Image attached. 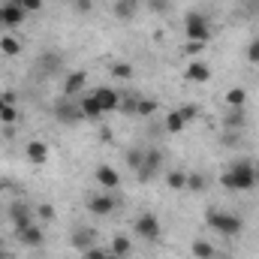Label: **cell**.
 <instances>
[{"label": "cell", "instance_id": "6", "mask_svg": "<svg viewBox=\"0 0 259 259\" xmlns=\"http://www.w3.org/2000/svg\"><path fill=\"white\" fill-rule=\"evenodd\" d=\"M24 18H27V12H24V6H21V0H6V3H0V24L3 27H18V24H24Z\"/></svg>", "mask_w": 259, "mask_h": 259}, {"label": "cell", "instance_id": "5", "mask_svg": "<svg viewBox=\"0 0 259 259\" xmlns=\"http://www.w3.org/2000/svg\"><path fill=\"white\" fill-rule=\"evenodd\" d=\"M133 226H136V235H139V238H145V241H157V238H160V220H157V214H154V211L139 214Z\"/></svg>", "mask_w": 259, "mask_h": 259}, {"label": "cell", "instance_id": "22", "mask_svg": "<svg viewBox=\"0 0 259 259\" xmlns=\"http://www.w3.org/2000/svg\"><path fill=\"white\" fill-rule=\"evenodd\" d=\"M0 52H3L6 58H18V55H21V42L6 33V36H0Z\"/></svg>", "mask_w": 259, "mask_h": 259}, {"label": "cell", "instance_id": "39", "mask_svg": "<svg viewBox=\"0 0 259 259\" xmlns=\"http://www.w3.org/2000/svg\"><path fill=\"white\" fill-rule=\"evenodd\" d=\"M0 97H3V103H6V106H15V94H12V91H3Z\"/></svg>", "mask_w": 259, "mask_h": 259}, {"label": "cell", "instance_id": "38", "mask_svg": "<svg viewBox=\"0 0 259 259\" xmlns=\"http://www.w3.org/2000/svg\"><path fill=\"white\" fill-rule=\"evenodd\" d=\"M75 9H78V12H84V15H88V12H91V9H94V0H75Z\"/></svg>", "mask_w": 259, "mask_h": 259}, {"label": "cell", "instance_id": "26", "mask_svg": "<svg viewBox=\"0 0 259 259\" xmlns=\"http://www.w3.org/2000/svg\"><path fill=\"white\" fill-rule=\"evenodd\" d=\"M166 184H169L172 190H184V187H187V172H178V169L169 172V175H166Z\"/></svg>", "mask_w": 259, "mask_h": 259}, {"label": "cell", "instance_id": "30", "mask_svg": "<svg viewBox=\"0 0 259 259\" xmlns=\"http://www.w3.org/2000/svg\"><path fill=\"white\" fill-rule=\"evenodd\" d=\"M157 100H139V109H136V115H142V118H151L154 112H157Z\"/></svg>", "mask_w": 259, "mask_h": 259}, {"label": "cell", "instance_id": "32", "mask_svg": "<svg viewBox=\"0 0 259 259\" xmlns=\"http://www.w3.org/2000/svg\"><path fill=\"white\" fill-rule=\"evenodd\" d=\"M0 121H3L6 127H12V124L18 121V109H15V106H6V109L0 112Z\"/></svg>", "mask_w": 259, "mask_h": 259}, {"label": "cell", "instance_id": "34", "mask_svg": "<svg viewBox=\"0 0 259 259\" xmlns=\"http://www.w3.org/2000/svg\"><path fill=\"white\" fill-rule=\"evenodd\" d=\"M112 75H115V78H133V66L130 64H112Z\"/></svg>", "mask_w": 259, "mask_h": 259}, {"label": "cell", "instance_id": "16", "mask_svg": "<svg viewBox=\"0 0 259 259\" xmlns=\"http://www.w3.org/2000/svg\"><path fill=\"white\" fill-rule=\"evenodd\" d=\"M187 81H193V84H205L208 78H211V69H208V64H202V61H193V64L187 66Z\"/></svg>", "mask_w": 259, "mask_h": 259}, {"label": "cell", "instance_id": "7", "mask_svg": "<svg viewBox=\"0 0 259 259\" xmlns=\"http://www.w3.org/2000/svg\"><path fill=\"white\" fill-rule=\"evenodd\" d=\"M55 118L61 124H78L81 121V109H78V100L75 97H64L55 103Z\"/></svg>", "mask_w": 259, "mask_h": 259}, {"label": "cell", "instance_id": "18", "mask_svg": "<svg viewBox=\"0 0 259 259\" xmlns=\"http://www.w3.org/2000/svg\"><path fill=\"white\" fill-rule=\"evenodd\" d=\"M244 121H247L244 109H226V115H223V127L226 130H241Z\"/></svg>", "mask_w": 259, "mask_h": 259}, {"label": "cell", "instance_id": "23", "mask_svg": "<svg viewBox=\"0 0 259 259\" xmlns=\"http://www.w3.org/2000/svg\"><path fill=\"white\" fill-rule=\"evenodd\" d=\"M190 253H193L196 259H214L217 256V250H214V244H208V241H193V247H190Z\"/></svg>", "mask_w": 259, "mask_h": 259}, {"label": "cell", "instance_id": "10", "mask_svg": "<svg viewBox=\"0 0 259 259\" xmlns=\"http://www.w3.org/2000/svg\"><path fill=\"white\" fill-rule=\"evenodd\" d=\"M9 220H12L15 232L24 229V226H30V223H33V211H30V205H27V202H12V205H9Z\"/></svg>", "mask_w": 259, "mask_h": 259}, {"label": "cell", "instance_id": "21", "mask_svg": "<svg viewBox=\"0 0 259 259\" xmlns=\"http://www.w3.org/2000/svg\"><path fill=\"white\" fill-rule=\"evenodd\" d=\"M184 127H187V118L181 115V109H172L166 115V133H181Z\"/></svg>", "mask_w": 259, "mask_h": 259}, {"label": "cell", "instance_id": "37", "mask_svg": "<svg viewBox=\"0 0 259 259\" xmlns=\"http://www.w3.org/2000/svg\"><path fill=\"white\" fill-rule=\"evenodd\" d=\"M21 6H24V12H36V9H42V0H21Z\"/></svg>", "mask_w": 259, "mask_h": 259}, {"label": "cell", "instance_id": "33", "mask_svg": "<svg viewBox=\"0 0 259 259\" xmlns=\"http://www.w3.org/2000/svg\"><path fill=\"white\" fill-rule=\"evenodd\" d=\"M244 55H247V61H250V64H259V36H256V39H250V42H247Z\"/></svg>", "mask_w": 259, "mask_h": 259}, {"label": "cell", "instance_id": "2", "mask_svg": "<svg viewBox=\"0 0 259 259\" xmlns=\"http://www.w3.org/2000/svg\"><path fill=\"white\" fill-rule=\"evenodd\" d=\"M205 226H208V229H214V232H217V235H223V238H235V235L244 229V220H241L238 214H232V211L211 208V211L205 214Z\"/></svg>", "mask_w": 259, "mask_h": 259}, {"label": "cell", "instance_id": "13", "mask_svg": "<svg viewBox=\"0 0 259 259\" xmlns=\"http://www.w3.org/2000/svg\"><path fill=\"white\" fill-rule=\"evenodd\" d=\"M84 84H88V72H84V69L69 72V75L64 78V97H81Z\"/></svg>", "mask_w": 259, "mask_h": 259}, {"label": "cell", "instance_id": "24", "mask_svg": "<svg viewBox=\"0 0 259 259\" xmlns=\"http://www.w3.org/2000/svg\"><path fill=\"white\" fill-rule=\"evenodd\" d=\"M61 64H64V58H61V55H55V52H46V55H42V61H39V66H42L46 72H58Z\"/></svg>", "mask_w": 259, "mask_h": 259}, {"label": "cell", "instance_id": "42", "mask_svg": "<svg viewBox=\"0 0 259 259\" xmlns=\"http://www.w3.org/2000/svg\"><path fill=\"white\" fill-rule=\"evenodd\" d=\"M0 259H6V253H3V238H0Z\"/></svg>", "mask_w": 259, "mask_h": 259}, {"label": "cell", "instance_id": "27", "mask_svg": "<svg viewBox=\"0 0 259 259\" xmlns=\"http://www.w3.org/2000/svg\"><path fill=\"white\" fill-rule=\"evenodd\" d=\"M84 259H121L112 247H91V250H84Z\"/></svg>", "mask_w": 259, "mask_h": 259}, {"label": "cell", "instance_id": "12", "mask_svg": "<svg viewBox=\"0 0 259 259\" xmlns=\"http://www.w3.org/2000/svg\"><path fill=\"white\" fill-rule=\"evenodd\" d=\"M15 235H18V241H21L24 247H42V244H46V232H42V226H36V223L18 229Z\"/></svg>", "mask_w": 259, "mask_h": 259}, {"label": "cell", "instance_id": "36", "mask_svg": "<svg viewBox=\"0 0 259 259\" xmlns=\"http://www.w3.org/2000/svg\"><path fill=\"white\" fill-rule=\"evenodd\" d=\"M36 214H39L42 220H55V208H52L49 202H39V205H36Z\"/></svg>", "mask_w": 259, "mask_h": 259}, {"label": "cell", "instance_id": "41", "mask_svg": "<svg viewBox=\"0 0 259 259\" xmlns=\"http://www.w3.org/2000/svg\"><path fill=\"white\" fill-rule=\"evenodd\" d=\"M202 49H205V46H202V42H190V46H187V55H199V52H202Z\"/></svg>", "mask_w": 259, "mask_h": 259}, {"label": "cell", "instance_id": "35", "mask_svg": "<svg viewBox=\"0 0 259 259\" xmlns=\"http://www.w3.org/2000/svg\"><path fill=\"white\" fill-rule=\"evenodd\" d=\"M178 109H181V115L187 118V124L199 118V106H196V103H184V106H178Z\"/></svg>", "mask_w": 259, "mask_h": 259}, {"label": "cell", "instance_id": "20", "mask_svg": "<svg viewBox=\"0 0 259 259\" xmlns=\"http://www.w3.org/2000/svg\"><path fill=\"white\" fill-rule=\"evenodd\" d=\"M112 9H115V15H118V18H124V21H127V18H133V15L139 12V0H115V6H112Z\"/></svg>", "mask_w": 259, "mask_h": 259}, {"label": "cell", "instance_id": "14", "mask_svg": "<svg viewBox=\"0 0 259 259\" xmlns=\"http://www.w3.org/2000/svg\"><path fill=\"white\" fill-rule=\"evenodd\" d=\"M94 178H97V184H100L103 190H115V187L121 184V175H118V169H112V166H97Z\"/></svg>", "mask_w": 259, "mask_h": 259}, {"label": "cell", "instance_id": "28", "mask_svg": "<svg viewBox=\"0 0 259 259\" xmlns=\"http://www.w3.org/2000/svg\"><path fill=\"white\" fill-rule=\"evenodd\" d=\"M139 100H142V97L127 94V97H121V106H118V109H121L124 115H136V109H139Z\"/></svg>", "mask_w": 259, "mask_h": 259}, {"label": "cell", "instance_id": "17", "mask_svg": "<svg viewBox=\"0 0 259 259\" xmlns=\"http://www.w3.org/2000/svg\"><path fill=\"white\" fill-rule=\"evenodd\" d=\"M27 160L36 163V166H42V163L49 160V145H46V142H30V145H27Z\"/></svg>", "mask_w": 259, "mask_h": 259}, {"label": "cell", "instance_id": "4", "mask_svg": "<svg viewBox=\"0 0 259 259\" xmlns=\"http://www.w3.org/2000/svg\"><path fill=\"white\" fill-rule=\"evenodd\" d=\"M160 169H163V151L151 148V151H145V160H142V166H139L136 175H139L142 184H148V181H154L160 175Z\"/></svg>", "mask_w": 259, "mask_h": 259}, {"label": "cell", "instance_id": "31", "mask_svg": "<svg viewBox=\"0 0 259 259\" xmlns=\"http://www.w3.org/2000/svg\"><path fill=\"white\" fill-rule=\"evenodd\" d=\"M142 160H145V151H139V148H133V151H127V166L133 169V172H139Z\"/></svg>", "mask_w": 259, "mask_h": 259}, {"label": "cell", "instance_id": "25", "mask_svg": "<svg viewBox=\"0 0 259 259\" xmlns=\"http://www.w3.org/2000/svg\"><path fill=\"white\" fill-rule=\"evenodd\" d=\"M112 250H115L121 259H127L130 253H133V244H130L127 235H115V241H112Z\"/></svg>", "mask_w": 259, "mask_h": 259}, {"label": "cell", "instance_id": "3", "mask_svg": "<svg viewBox=\"0 0 259 259\" xmlns=\"http://www.w3.org/2000/svg\"><path fill=\"white\" fill-rule=\"evenodd\" d=\"M184 36L190 42H202L205 46L211 39V21H208V15H202L199 9H190L187 18H184Z\"/></svg>", "mask_w": 259, "mask_h": 259}, {"label": "cell", "instance_id": "29", "mask_svg": "<svg viewBox=\"0 0 259 259\" xmlns=\"http://www.w3.org/2000/svg\"><path fill=\"white\" fill-rule=\"evenodd\" d=\"M205 187H208L205 175H199V172H193V175H187V190H193V193H202Z\"/></svg>", "mask_w": 259, "mask_h": 259}, {"label": "cell", "instance_id": "40", "mask_svg": "<svg viewBox=\"0 0 259 259\" xmlns=\"http://www.w3.org/2000/svg\"><path fill=\"white\" fill-rule=\"evenodd\" d=\"M151 3V9H157V12H166V0H148Z\"/></svg>", "mask_w": 259, "mask_h": 259}, {"label": "cell", "instance_id": "11", "mask_svg": "<svg viewBox=\"0 0 259 259\" xmlns=\"http://www.w3.org/2000/svg\"><path fill=\"white\" fill-rule=\"evenodd\" d=\"M91 94H94V100L100 103L103 115H106V112H115V109L121 106V94H118L115 88H97V91H91Z\"/></svg>", "mask_w": 259, "mask_h": 259}, {"label": "cell", "instance_id": "9", "mask_svg": "<svg viewBox=\"0 0 259 259\" xmlns=\"http://www.w3.org/2000/svg\"><path fill=\"white\" fill-rule=\"evenodd\" d=\"M115 208H118V199H115L112 193H97V196L88 199V211L97 214V217H109Z\"/></svg>", "mask_w": 259, "mask_h": 259}, {"label": "cell", "instance_id": "15", "mask_svg": "<svg viewBox=\"0 0 259 259\" xmlns=\"http://www.w3.org/2000/svg\"><path fill=\"white\" fill-rule=\"evenodd\" d=\"M78 109H81V118H88V121H97V118L103 115V109H100V103L94 100V94H81V97H78Z\"/></svg>", "mask_w": 259, "mask_h": 259}, {"label": "cell", "instance_id": "1", "mask_svg": "<svg viewBox=\"0 0 259 259\" xmlns=\"http://www.w3.org/2000/svg\"><path fill=\"white\" fill-rule=\"evenodd\" d=\"M220 184H223L226 190H235V193L253 190L259 184V166L253 160H235V163L220 175Z\"/></svg>", "mask_w": 259, "mask_h": 259}, {"label": "cell", "instance_id": "19", "mask_svg": "<svg viewBox=\"0 0 259 259\" xmlns=\"http://www.w3.org/2000/svg\"><path fill=\"white\" fill-rule=\"evenodd\" d=\"M247 103V91L244 88H229L226 91V109H244Z\"/></svg>", "mask_w": 259, "mask_h": 259}, {"label": "cell", "instance_id": "8", "mask_svg": "<svg viewBox=\"0 0 259 259\" xmlns=\"http://www.w3.org/2000/svg\"><path fill=\"white\" fill-rule=\"evenodd\" d=\"M69 244H72L78 253H84V250L97 247V229H91V226H75V229H72V235H69Z\"/></svg>", "mask_w": 259, "mask_h": 259}, {"label": "cell", "instance_id": "43", "mask_svg": "<svg viewBox=\"0 0 259 259\" xmlns=\"http://www.w3.org/2000/svg\"><path fill=\"white\" fill-rule=\"evenodd\" d=\"M3 109H6V103H3V97H0V112H3Z\"/></svg>", "mask_w": 259, "mask_h": 259}]
</instances>
